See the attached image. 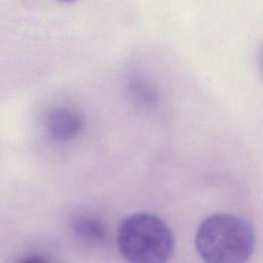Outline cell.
Instances as JSON below:
<instances>
[{
	"label": "cell",
	"mask_w": 263,
	"mask_h": 263,
	"mask_svg": "<svg viewBox=\"0 0 263 263\" xmlns=\"http://www.w3.org/2000/svg\"><path fill=\"white\" fill-rule=\"evenodd\" d=\"M63 1H71V0H63Z\"/></svg>",
	"instance_id": "obj_7"
},
{
	"label": "cell",
	"mask_w": 263,
	"mask_h": 263,
	"mask_svg": "<svg viewBox=\"0 0 263 263\" xmlns=\"http://www.w3.org/2000/svg\"><path fill=\"white\" fill-rule=\"evenodd\" d=\"M118 250L129 263H165L174 252L175 239L170 226L151 213H134L119 225Z\"/></svg>",
	"instance_id": "obj_2"
},
{
	"label": "cell",
	"mask_w": 263,
	"mask_h": 263,
	"mask_svg": "<svg viewBox=\"0 0 263 263\" xmlns=\"http://www.w3.org/2000/svg\"><path fill=\"white\" fill-rule=\"evenodd\" d=\"M261 64H262V69H263V47L261 50Z\"/></svg>",
	"instance_id": "obj_6"
},
{
	"label": "cell",
	"mask_w": 263,
	"mask_h": 263,
	"mask_svg": "<svg viewBox=\"0 0 263 263\" xmlns=\"http://www.w3.org/2000/svg\"><path fill=\"white\" fill-rule=\"evenodd\" d=\"M15 263H53V262L42 255L29 254L20 258Z\"/></svg>",
	"instance_id": "obj_5"
},
{
	"label": "cell",
	"mask_w": 263,
	"mask_h": 263,
	"mask_svg": "<svg viewBox=\"0 0 263 263\" xmlns=\"http://www.w3.org/2000/svg\"><path fill=\"white\" fill-rule=\"evenodd\" d=\"M82 126L81 117L67 107L51 109L45 118L47 134L58 142H68L75 139L80 134Z\"/></svg>",
	"instance_id": "obj_3"
},
{
	"label": "cell",
	"mask_w": 263,
	"mask_h": 263,
	"mask_svg": "<svg viewBox=\"0 0 263 263\" xmlns=\"http://www.w3.org/2000/svg\"><path fill=\"white\" fill-rule=\"evenodd\" d=\"M71 228L78 238L88 243H100L106 237L104 224L95 217L78 216L72 220Z\"/></svg>",
	"instance_id": "obj_4"
},
{
	"label": "cell",
	"mask_w": 263,
	"mask_h": 263,
	"mask_svg": "<svg viewBox=\"0 0 263 263\" xmlns=\"http://www.w3.org/2000/svg\"><path fill=\"white\" fill-rule=\"evenodd\" d=\"M195 246L204 263H246L254 252L255 234L242 218L214 214L199 224Z\"/></svg>",
	"instance_id": "obj_1"
}]
</instances>
